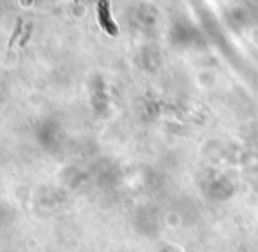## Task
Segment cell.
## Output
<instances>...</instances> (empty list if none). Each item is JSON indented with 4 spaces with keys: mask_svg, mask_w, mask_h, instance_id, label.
Segmentation results:
<instances>
[{
    "mask_svg": "<svg viewBox=\"0 0 258 252\" xmlns=\"http://www.w3.org/2000/svg\"><path fill=\"white\" fill-rule=\"evenodd\" d=\"M97 20L99 25L103 27V30L111 37L118 36V27L115 25V22L111 20V11H110V2L108 0H99L97 2Z\"/></svg>",
    "mask_w": 258,
    "mask_h": 252,
    "instance_id": "cell-1",
    "label": "cell"
},
{
    "mask_svg": "<svg viewBox=\"0 0 258 252\" xmlns=\"http://www.w3.org/2000/svg\"><path fill=\"white\" fill-rule=\"evenodd\" d=\"M22 29H23V20L22 18H18V22H16V29H15V32H13V36H11V39H9V51L13 50V46H15V43H16V39L20 37V34H22Z\"/></svg>",
    "mask_w": 258,
    "mask_h": 252,
    "instance_id": "cell-2",
    "label": "cell"
},
{
    "mask_svg": "<svg viewBox=\"0 0 258 252\" xmlns=\"http://www.w3.org/2000/svg\"><path fill=\"white\" fill-rule=\"evenodd\" d=\"M30 29H32V25H27V30H25V34H23V39H22V46H25L27 44V41H29V37H30Z\"/></svg>",
    "mask_w": 258,
    "mask_h": 252,
    "instance_id": "cell-3",
    "label": "cell"
}]
</instances>
